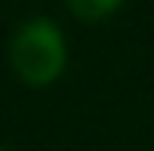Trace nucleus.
Listing matches in <instances>:
<instances>
[{
  "label": "nucleus",
  "instance_id": "obj_2",
  "mask_svg": "<svg viewBox=\"0 0 154 151\" xmlns=\"http://www.w3.org/2000/svg\"><path fill=\"white\" fill-rule=\"evenodd\" d=\"M125 0H66L69 13L79 20V23H102L108 17H115L122 10Z\"/></svg>",
  "mask_w": 154,
  "mask_h": 151
},
{
  "label": "nucleus",
  "instance_id": "obj_1",
  "mask_svg": "<svg viewBox=\"0 0 154 151\" xmlns=\"http://www.w3.org/2000/svg\"><path fill=\"white\" fill-rule=\"evenodd\" d=\"M7 59L26 89H49L69 66L66 33L53 17H30L13 30Z\"/></svg>",
  "mask_w": 154,
  "mask_h": 151
},
{
  "label": "nucleus",
  "instance_id": "obj_3",
  "mask_svg": "<svg viewBox=\"0 0 154 151\" xmlns=\"http://www.w3.org/2000/svg\"><path fill=\"white\" fill-rule=\"evenodd\" d=\"M0 151H7V148H0Z\"/></svg>",
  "mask_w": 154,
  "mask_h": 151
}]
</instances>
